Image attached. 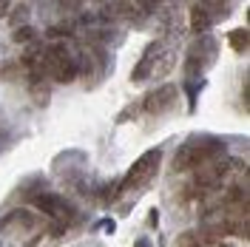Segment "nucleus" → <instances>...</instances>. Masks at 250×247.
Returning a JSON list of instances; mask_svg holds the SVG:
<instances>
[{
    "instance_id": "1",
    "label": "nucleus",
    "mask_w": 250,
    "mask_h": 247,
    "mask_svg": "<svg viewBox=\"0 0 250 247\" xmlns=\"http://www.w3.org/2000/svg\"><path fill=\"white\" fill-rule=\"evenodd\" d=\"M228 151V142L219 137H190L188 142H182L176 148V156L171 162V170L182 173V170H196L199 165L216 159V156H225Z\"/></svg>"
},
{
    "instance_id": "2",
    "label": "nucleus",
    "mask_w": 250,
    "mask_h": 247,
    "mask_svg": "<svg viewBox=\"0 0 250 247\" xmlns=\"http://www.w3.org/2000/svg\"><path fill=\"white\" fill-rule=\"evenodd\" d=\"M173 65H176V48L162 43V40H154V43H148V48L142 51L140 62H137V68L131 71V82L165 77Z\"/></svg>"
},
{
    "instance_id": "3",
    "label": "nucleus",
    "mask_w": 250,
    "mask_h": 247,
    "mask_svg": "<svg viewBox=\"0 0 250 247\" xmlns=\"http://www.w3.org/2000/svg\"><path fill=\"white\" fill-rule=\"evenodd\" d=\"M80 71L77 57L71 54V48L65 43H48L43 46V74L57 82H71Z\"/></svg>"
},
{
    "instance_id": "4",
    "label": "nucleus",
    "mask_w": 250,
    "mask_h": 247,
    "mask_svg": "<svg viewBox=\"0 0 250 247\" xmlns=\"http://www.w3.org/2000/svg\"><path fill=\"white\" fill-rule=\"evenodd\" d=\"M159 162H162V148H151V151H145V154L128 168V173H125V179H123V187H128V190L145 187L156 176Z\"/></svg>"
},
{
    "instance_id": "5",
    "label": "nucleus",
    "mask_w": 250,
    "mask_h": 247,
    "mask_svg": "<svg viewBox=\"0 0 250 247\" xmlns=\"http://www.w3.org/2000/svg\"><path fill=\"white\" fill-rule=\"evenodd\" d=\"M216 60V40L210 37V31L202 34L199 40H193L188 46V60H185V77H196L202 68H208L210 62Z\"/></svg>"
},
{
    "instance_id": "6",
    "label": "nucleus",
    "mask_w": 250,
    "mask_h": 247,
    "mask_svg": "<svg viewBox=\"0 0 250 247\" xmlns=\"http://www.w3.org/2000/svg\"><path fill=\"white\" fill-rule=\"evenodd\" d=\"M31 205H34L40 213H46L48 219H54L57 225H68V222L74 219V207L65 199L54 196V193H37V196L31 199Z\"/></svg>"
},
{
    "instance_id": "7",
    "label": "nucleus",
    "mask_w": 250,
    "mask_h": 247,
    "mask_svg": "<svg viewBox=\"0 0 250 247\" xmlns=\"http://www.w3.org/2000/svg\"><path fill=\"white\" fill-rule=\"evenodd\" d=\"M176 97H179V88L165 82L154 91H148V97L142 100V111L145 114H168V111L176 105Z\"/></svg>"
},
{
    "instance_id": "8",
    "label": "nucleus",
    "mask_w": 250,
    "mask_h": 247,
    "mask_svg": "<svg viewBox=\"0 0 250 247\" xmlns=\"http://www.w3.org/2000/svg\"><path fill=\"white\" fill-rule=\"evenodd\" d=\"M213 26V17L205 12L202 6H193L190 9V31H196V34H208Z\"/></svg>"
},
{
    "instance_id": "9",
    "label": "nucleus",
    "mask_w": 250,
    "mask_h": 247,
    "mask_svg": "<svg viewBox=\"0 0 250 247\" xmlns=\"http://www.w3.org/2000/svg\"><path fill=\"white\" fill-rule=\"evenodd\" d=\"M48 77H29V94L37 105H48Z\"/></svg>"
},
{
    "instance_id": "10",
    "label": "nucleus",
    "mask_w": 250,
    "mask_h": 247,
    "mask_svg": "<svg viewBox=\"0 0 250 247\" xmlns=\"http://www.w3.org/2000/svg\"><path fill=\"white\" fill-rule=\"evenodd\" d=\"M199 6H202L210 17H225V15L233 12V0H202Z\"/></svg>"
},
{
    "instance_id": "11",
    "label": "nucleus",
    "mask_w": 250,
    "mask_h": 247,
    "mask_svg": "<svg viewBox=\"0 0 250 247\" xmlns=\"http://www.w3.org/2000/svg\"><path fill=\"white\" fill-rule=\"evenodd\" d=\"M15 225H23V227H34V216L26 213V210H15V213H9V216L3 219V227H15Z\"/></svg>"
},
{
    "instance_id": "12",
    "label": "nucleus",
    "mask_w": 250,
    "mask_h": 247,
    "mask_svg": "<svg viewBox=\"0 0 250 247\" xmlns=\"http://www.w3.org/2000/svg\"><path fill=\"white\" fill-rule=\"evenodd\" d=\"M228 43H230L236 54H245L248 51V29H233L228 34Z\"/></svg>"
},
{
    "instance_id": "13",
    "label": "nucleus",
    "mask_w": 250,
    "mask_h": 247,
    "mask_svg": "<svg viewBox=\"0 0 250 247\" xmlns=\"http://www.w3.org/2000/svg\"><path fill=\"white\" fill-rule=\"evenodd\" d=\"M34 37H37V31L31 29V26H17L12 31V40L15 43H34Z\"/></svg>"
},
{
    "instance_id": "14",
    "label": "nucleus",
    "mask_w": 250,
    "mask_h": 247,
    "mask_svg": "<svg viewBox=\"0 0 250 247\" xmlns=\"http://www.w3.org/2000/svg\"><path fill=\"white\" fill-rule=\"evenodd\" d=\"M71 31H74V26L68 23V26H51L46 34H48V37H62V34H71Z\"/></svg>"
},
{
    "instance_id": "15",
    "label": "nucleus",
    "mask_w": 250,
    "mask_h": 247,
    "mask_svg": "<svg viewBox=\"0 0 250 247\" xmlns=\"http://www.w3.org/2000/svg\"><path fill=\"white\" fill-rule=\"evenodd\" d=\"M9 9H12V0H0V17L9 15Z\"/></svg>"
},
{
    "instance_id": "16",
    "label": "nucleus",
    "mask_w": 250,
    "mask_h": 247,
    "mask_svg": "<svg viewBox=\"0 0 250 247\" xmlns=\"http://www.w3.org/2000/svg\"><path fill=\"white\" fill-rule=\"evenodd\" d=\"M156 222H159V213H156V210H151V213H148V225H151V227H156Z\"/></svg>"
},
{
    "instance_id": "17",
    "label": "nucleus",
    "mask_w": 250,
    "mask_h": 247,
    "mask_svg": "<svg viewBox=\"0 0 250 247\" xmlns=\"http://www.w3.org/2000/svg\"><path fill=\"white\" fill-rule=\"evenodd\" d=\"M137 247H151V245H148V239H140V242H137Z\"/></svg>"
},
{
    "instance_id": "18",
    "label": "nucleus",
    "mask_w": 250,
    "mask_h": 247,
    "mask_svg": "<svg viewBox=\"0 0 250 247\" xmlns=\"http://www.w3.org/2000/svg\"><path fill=\"white\" fill-rule=\"evenodd\" d=\"M188 247H202V242H193V245H188Z\"/></svg>"
}]
</instances>
